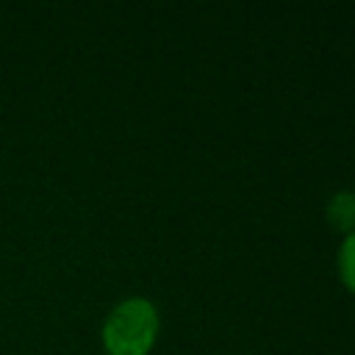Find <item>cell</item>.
<instances>
[{
	"instance_id": "obj_1",
	"label": "cell",
	"mask_w": 355,
	"mask_h": 355,
	"mask_svg": "<svg viewBox=\"0 0 355 355\" xmlns=\"http://www.w3.org/2000/svg\"><path fill=\"white\" fill-rule=\"evenodd\" d=\"M161 316L153 300L125 297L103 319L100 341L108 355H150L158 341Z\"/></svg>"
},
{
	"instance_id": "obj_2",
	"label": "cell",
	"mask_w": 355,
	"mask_h": 355,
	"mask_svg": "<svg viewBox=\"0 0 355 355\" xmlns=\"http://www.w3.org/2000/svg\"><path fill=\"white\" fill-rule=\"evenodd\" d=\"M324 219L341 236L355 233V191L352 189H341V191L330 194V200L324 205Z\"/></svg>"
},
{
	"instance_id": "obj_3",
	"label": "cell",
	"mask_w": 355,
	"mask_h": 355,
	"mask_svg": "<svg viewBox=\"0 0 355 355\" xmlns=\"http://www.w3.org/2000/svg\"><path fill=\"white\" fill-rule=\"evenodd\" d=\"M336 272H338L341 286L355 297V233L341 239L338 252H336Z\"/></svg>"
}]
</instances>
